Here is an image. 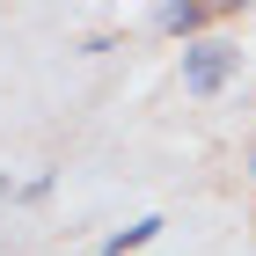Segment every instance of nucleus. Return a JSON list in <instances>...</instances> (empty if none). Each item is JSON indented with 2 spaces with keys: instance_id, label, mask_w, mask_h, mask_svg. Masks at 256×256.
<instances>
[{
  "instance_id": "obj_3",
  "label": "nucleus",
  "mask_w": 256,
  "mask_h": 256,
  "mask_svg": "<svg viewBox=\"0 0 256 256\" xmlns=\"http://www.w3.org/2000/svg\"><path fill=\"white\" fill-rule=\"evenodd\" d=\"M161 234V220H139V227H124V234H110L102 242V256H124V249H146V242Z\"/></svg>"
},
{
  "instance_id": "obj_2",
  "label": "nucleus",
  "mask_w": 256,
  "mask_h": 256,
  "mask_svg": "<svg viewBox=\"0 0 256 256\" xmlns=\"http://www.w3.org/2000/svg\"><path fill=\"white\" fill-rule=\"evenodd\" d=\"M220 15H227V8H190V0H183V8H161V30H183V37H190V30H205V22H220Z\"/></svg>"
},
{
  "instance_id": "obj_1",
  "label": "nucleus",
  "mask_w": 256,
  "mask_h": 256,
  "mask_svg": "<svg viewBox=\"0 0 256 256\" xmlns=\"http://www.w3.org/2000/svg\"><path fill=\"white\" fill-rule=\"evenodd\" d=\"M234 66H242L234 44H227V37H205V44H190V52H183V88H190V96H220Z\"/></svg>"
},
{
  "instance_id": "obj_4",
  "label": "nucleus",
  "mask_w": 256,
  "mask_h": 256,
  "mask_svg": "<svg viewBox=\"0 0 256 256\" xmlns=\"http://www.w3.org/2000/svg\"><path fill=\"white\" fill-rule=\"evenodd\" d=\"M249 168H256V154H249Z\"/></svg>"
}]
</instances>
